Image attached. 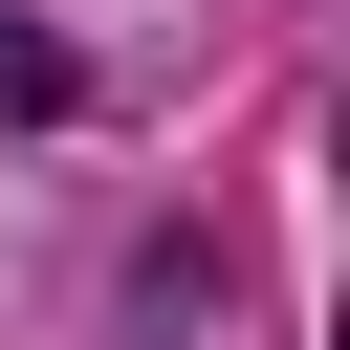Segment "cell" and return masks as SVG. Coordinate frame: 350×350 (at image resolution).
I'll list each match as a JSON object with an SVG mask.
<instances>
[{
  "label": "cell",
  "mask_w": 350,
  "mask_h": 350,
  "mask_svg": "<svg viewBox=\"0 0 350 350\" xmlns=\"http://www.w3.org/2000/svg\"><path fill=\"white\" fill-rule=\"evenodd\" d=\"M0 109H66V44H22V22H0Z\"/></svg>",
  "instance_id": "cell-1"
}]
</instances>
